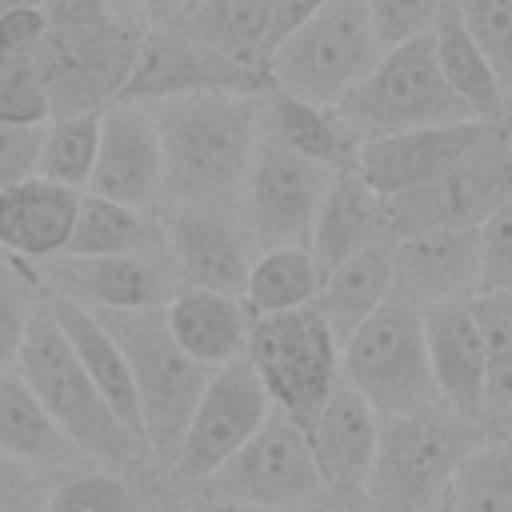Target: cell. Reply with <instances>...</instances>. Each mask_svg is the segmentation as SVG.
Masks as SVG:
<instances>
[{
    "label": "cell",
    "instance_id": "obj_38",
    "mask_svg": "<svg viewBox=\"0 0 512 512\" xmlns=\"http://www.w3.org/2000/svg\"><path fill=\"white\" fill-rule=\"evenodd\" d=\"M456 8L512 96V0H456Z\"/></svg>",
    "mask_w": 512,
    "mask_h": 512
},
{
    "label": "cell",
    "instance_id": "obj_42",
    "mask_svg": "<svg viewBox=\"0 0 512 512\" xmlns=\"http://www.w3.org/2000/svg\"><path fill=\"white\" fill-rule=\"evenodd\" d=\"M48 488L32 472V464L0 456V512H40Z\"/></svg>",
    "mask_w": 512,
    "mask_h": 512
},
{
    "label": "cell",
    "instance_id": "obj_35",
    "mask_svg": "<svg viewBox=\"0 0 512 512\" xmlns=\"http://www.w3.org/2000/svg\"><path fill=\"white\" fill-rule=\"evenodd\" d=\"M40 300H44L40 272H32L28 260L0 248V372L20 360Z\"/></svg>",
    "mask_w": 512,
    "mask_h": 512
},
{
    "label": "cell",
    "instance_id": "obj_39",
    "mask_svg": "<svg viewBox=\"0 0 512 512\" xmlns=\"http://www.w3.org/2000/svg\"><path fill=\"white\" fill-rule=\"evenodd\" d=\"M364 4H368V16H372L380 44L392 48V44H404V40L432 32V24L448 0H364Z\"/></svg>",
    "mask_w": 512,
    "mask_h": 512
},
{
    "label": "cell",
    "instance_id": "obj_5",
    "mask_svg": "<svg viewBox=\"0 0 512 512\" xmlns=\"http://www.w3.org/2000/svg\"><path fill=\"white\" fill-rule=\"evenodd\" d=\"M384 56L364 0H324L268 56V84L312 104H340Z\"/></svg>",
    "mask_w": 512,
    "mask_h": 512
},
{
    "label": "cell",
    "instance_id": "obj_21",
    "mask_svg": "<svg viewBox=\"0 0 512 512\" xmlns=\"http://www.w3.org/2000/svg\"><path fill=\"white\" fill-rule=\"evenodd\" d=\"M424 344L440 404L456 416L484 420V340L468 300H444L424 308Z\"/></svg>",
    "mask_w": 512,
    "mask_h": 512
},
{
    "label": "cell",
    "instance_id": "obj_24",
    "mask_svg": "<svg viewBox=\"0 0 512 512\" xmlns=\"http://www.w3.org/2000/svg\"><path fill=\"white\" fill-rule=\"evenodd\" d=\"M384 232V196L368 188V180L356 168H340L328 180V192L316 208L308 252L316 256L320 272H332Z\"/></svg>",
    "mask_w": 512,
    "mask_h": 512
},
{
    "label": "cell",
    "instance_id": "obj_28",
    "mask_svg": "<svg viewBox=\"0 0 512 512\" xmlns=\"http://www.w3.org/2000/svg\"><path fill=\"white\" fill-rule=\"evenodd\" d=\"M160 248H168L164 220H156L148 208L80 192L76 224L60 256H128V252H160Z\"/></svg>",
    "mask_w": 512,
    "mask_h": 512
},
{
    "label": "cell",
    "instance_id": "obj_40",
    "mask_svg": "<svg viewBox=\"0 0 512 512\" xmlns=\"http://www.w3.org/2000/svg\"><path fill=\"white\" fill-rule=\"evenodd\" d=\"M476 240H480V292L512 296V200L476 228Z\"/></svg>",
    "mask_w": 512,
    "mask_h": 512
},
{
    "label": "cell",
    "instance_id": "obj_7",
    "mask_svg": "<svg viewBox=\"0 0 512 512\" xmlns=\"http://www.w3.org/2000/svg\"><path fill=\"white\" fill-rule=\"evenodd\" d=\"M336 112L344 116V124L356 132L360 144L392 132L476 120L468 104L448 88L432 52V32L384 48L376 68L336 104Z\"/></svg>",
    "mask_w": 512,
    "mask_h": 512
},
{
    "label": "cell",
    "instance_id": "obj_41",
    "mask_svg": "<svg viewBox=\"0 0 512 512\" xmlns=\"http://www.w3.org/2000/svg\"><path fill=\"white\" fill-rule=\"evenodd\" d=\"M44 124H4L0 120V192L40 176Z\"/></svg>",
    "mask_w": 512,
    "mask_h": 512
},
{
    "label": "cell",
    "instance_id": "obj_4",
    "mask_svg": "<svg viewBox=\"0 0 512 512\" xmlns=\"http://www.w3.org/2000/svg\"><path fill=\"white\" fill-rule=\"evenodd\" d=\"M476 440V424L444 404L412 416H380V444L364 480L368 512H436L448 504L456 464Z\"/></svg>",
    "mask_w": 512,
    "mask_h": 512
},
{
    "label": "cell",
    "instance_id": "obj_14",
    "mask_svg": "<svg viewBox=\"0 0 512 512\" xmlns=\"http://www.w3.org/2000/svg\"><path fill=\"white\" fill-rule=\"evenodd\" d=\"M268 72L260 64L236 60L204 40H192L176 32L172 24L148 28L140 40L136 68L120 92V104H160L176 96H200V92H268Z\"/></svg>",
    "mask_w": 512,
    "mask_h": 512
},
{
    "label": "cell",
    "instance_id": "obj_32",
    "mask_svg": "<svg viewBox=\"0 0 512 512\" xmlns=\"http://www.w3.org/2000/svg\"><path fill=\"white\" fill-rule=\"evenodd\" d=\"M452 512H512V436L476 440L448 488Z\"/></svg>",
    "mask_w": 512,
    "mask_h": 512
},
{
    "label": "cell",
    "instance_id": "obj_25",
    "mask_svg": "<svg viewBox=\"0 0 512 512\" xmlns=\"http://www.w3.org/2000/svg\"><path fill=\"white\" fill-rule=\"evenodd\" d=\"M260 128L268 136H276L280 144H288L292 152L316 160L328 172L356 168L360 140L332 104H312V100H300L292 92L268 88L260 96Z\"/></svg>",
    "mask_w": 512,
    "mask_h": 512
},
{
    "label": "cell",
    "instance_id": "obj_27",
    "mask_svg": "<svg viewBox=\"0 0 512 512\" xmlns=\"http://www.w3.org/2000/svg\"><path fill=\"white\" fill-rule=\"evenodd\" d=\"M388 296H392V236H380L344 264H336L332 272H324L312 304L328 320L336 344H344Z\"/></svg>",
    "mask_w": 512,
    "mask_h": 512
},
{
    "label": "cell",
    "instance_id": "obj_3",
    "mask_svg": "<svg viewBox=\"0 0 512 512\" xmlns=\"http://www.w3.org/2000/svg\"><path fill=\"white\" fill-rule=\"evenodd\" d=\"M96 316L104 320V328L112 332V340L120 344V352L128 360L148 460L164 472L172 464V456L184 440V428L196 412V400H200V392H204V384L212 380L216 368L192 360L176 344L164 308L96 312Z\"/></svg>",
    "mask_w": 512,
    "mask_h": 512
},
{
    "label": "cell",
    "instance_id": "obj_43",
    "mask_svg": "<svg viewBox=\"0 0 512 512\" xmlns=\"http://www.w3.org/2000/svg\"><path fill=\"white\" fill-rule=\"evenodd\" d=\"M44 8H12L0 16V56H36L44 40Z\"/></svg>",
    "mask_w": 512,
    "mask_h": 512
},
{
    "label": "cell",
    "instance_id": "obj_34",
    "mask_svg": "<svg viewBox=\"0 0 512 512\" xmlns=\"http://www.w3.org/2000/svg\"><path fill=\"white\" fill-rule=\"evenodd\" d=\"M100 148V112H72V116H52L44 124V144H40V176L64 188L84 192L92 180Z\"/></svg>",
    "mask_w": 512,
    "mask_h": 512
},
{
    "label": "cell",
    "instance_id": "obj_44",
    "mask_svg": "<svg viewBox=\"0 0 512 512\" xmlns=\"http://www.w3.org/2000/svg\"><path fill=\"white\" fill-rule=\"evenodd\" d=\"M320 4H324V0H272V24H268V48H264V56H268L296 24H304Z\"/></svg>",
    "mask_w": 512,
    "mask_h": 512
},
{
    "label": "cell",
    "instance_id": "obj_12",
    "mask_svg": "<svg viewBox=\"0 0 512 512\" xmlns=\"http://www.w3.org/2000/svg\"><path fill=\"white\" fill-rule=\"evenodd\" d=\"M332 172L316 160L292 152L276 136L260 128V140L252 148L236 212L252 240V248H280V244H308L316 208L328 192Z\"/></svg>",
    "mask_w": 512,
    "mask_h": 512
},
{
    "label": "cell",
    "instance_id": "obj_51",
    "mask_svg": "<svg viewBox=\"0 0 512 512\" xmlns=\"http://www.w3.org/2000/svg\"><path fill=\"white\" fill-rule=\"evenodd\" d=\"M436 512H452V508H448V504H440V508H436Z\"/></svg>",
    "mask_w": 512,
    "mask_h": 512
},
{
    "label": "cell",
    "instance_id": "obj_20",
    "mask_svg": "<svg viewBox=\"0 0 512 512\" xmlns=\"http://www.w3.org/2000/svg\"><path fill=\"white\" fill-rule=\"evenodd\" d=\"M304 432H308L312 460L320 468L324 488L364 492V480L380 444V412L356 388L336 384Z\"/></svg>",
    "mask_w": 512,
    "mask_h": 512
},
{
    "label": "cell",
    "instance_id": "obj_49",
    "mask_svg": "<svg viewBox=\"0 0 512 512\" xmlns=\"http://www.w3.org/2000/svg\"><path fill=\"white\" fill-rule=\"evenodd\" d=\"M272 512H312V504L308 508H272Z\"/></svg>",
    "mask_w": 512,
    "mask_h": 512
},
{
    "label": "cell",
    "instance_id": "obj_6",
    "mask_svg": "<svg viewBox=\"0 0 512 512\" xmlns=\"http://www.w3.org/2000/svg\"><path fill=\"white\" fill-rule=\"evenodd\" d=\"M340 384L356 388L380 416L436 408L440 392L424 344V308L388 296L340 344Z\"/></svg>",
    "mask_w": 512,
    "mask_h": 512
},
{
    "label": "cell",
    "instance_id": "obj_16",
    "mask_svg": "<svg viewBox=\"0 0 512 512\" xmlns=\"http://www.w3.org/2000/svg\"><path fill=\"white\" fill-rule=\"evenodd\" d=\"M36 272L48 292H60L96 312L164 308L180 288L168 248L128 256H56Z\"/></svg>",
    "mask_w": 512,
    "mask_h": 512
},
{
    "label": "cell",
    "instance_id": "obj_31",
    "mask_svg": "<svg viewBox=\"0 0 512 512\" xmlns=\"http://www.w3.org/2000/svg\"><path fill=\"white\" fill-rule=\"evenodd\" d=\"M320 280H324V272H320L316 256L308 252V244L260 248L248 268L244 304L252 308V316L292 312V308H304L316 300Z\"/></svg>",
    "mask_w": 512,
    "mask_h": 512
},
{
    "label": "cell",
    "instance_id": "obj_26",
    "mask_svg": "<svg viewBox=\"0 0 512 512\" xmlns=\"http://www.w3.org/2000/svg\"><path fill=\"white\" fill-rule=\"evenodd\" d=\"M432 52L436 64L448 80V88L468 104V112L484 124H500L508 120V88L500 84L492 60L484 56V48L472 40V32L464 28V16L456 8V0H448L432 24Z\"/></svg>",
    "mask_w": 512,
    "mask_h": 512
},
{
    "label": "cell",
    "instance_id": "obj_18",
    "mask_svg": "<svg viewBox=\"0 0 512 512\" xmlns=\"http://www.w3.org/2000/svg\"><path fill=\"white\" fill-rule=\"evenodd\" d=\"M480 292L476 228H428L392 240V296L428 308Z\"/></svg>",
    "mask_w": 512,
    "mask_h": 512
},
{
    "label": "cell",
    "instance_id": "obj_9",
    "mask_svg": "<svg viewBox=\"0 0 512 512\" xmlns=\"http://www.w3.org/2000/svg\"><path fill=\"white\" fill-rule=\"evenodd\" d=\"M244 360L260 376L272 408L292 416L300 428H308L328 392L340 384V344L316 304L256 316Z\"/></svg>",
    "mask_w": 512,
    "mask_h": 512
},
{
    "label": "cell",
    "instance_id": "obj_22",
    "mask_svg": "<svg viewBox=\"0 0 512 512\" xmlns=\"http://www.w3.org/2000/svg\"><path fill=\"white\" fill-rule=\"evenodd\" d=\"M76 204H80L76 188L52 184L44 176L4 188L0 192V248L36 268L56 260L68 248Z\"/></svg>",
    "mask_w": 512,
    "mask_h": 512
},
{
    "label": "cell",
    "instance_id": "obj_23",
    "mask_svg": "<svg viewBox=\"0 0 512 512\" xmlns=\"http://www.w3.org/2000/svg\"><path fill=\"white\" fill-rule=\"evenodd\" d=\"M164 316L176 344L208 368L244 360L256 324L244 296H228L212 288H176V296L164 304Z\"/></svg>",
    "mask_w": 512,
    "mask_h": 512
},
{
    "label": "cell",
    "instance_id": "obj_2",
    "mask_svg": "<svg viewBox=\"0 0 512 512\" xmlns=\"http://www.w3.org/2000/svg\"><path fill=\"white\" fill-rule=\"evenodd\" d=\"M16 368L40 396L44 412L56 420V428L72 440V448L84 460H96L116 472L148 460V444L100 396L96 380L88 376L76 348L68 344L56 316L48 312V300H40V308L32 316V328L24 336Z\"/></svg>",
    "mask_w": 512,
    "mask_h": 512
},
{
    "label": "cell",
    "instance_id": "obj_1",
    "mask_svg": "<svg viewBox=\"0 0 512 512\" xmlns=\"http://www.w3.org/2000/svg\"><path fill=\"white\" fill-rule=\"evenodd\" d=\"M260 96L200 92L148 104L164 152V196L172 204H236L260 140Z\"/></svg>",
    "mask_w": 512,
    "mask_h": 512
},
{
    "label": "cell",
    "instance_id": "obj_50",
    "mask_svg": "<svg viewBox=\"0 0 512 512\" xmlns=\"http://www.w3.org/2000/svg\"><path fill=\"white\" fill-rule=\"evenodd\" d=\"M200 512H232V508H216V504H204Z\"/></svg>",
    "mask_w": 512,
    "mask_h": 512
},
{
    "label": "cell",
    "instance_id": "obj_47",
    "mask_svg": "<svg viewBox=\"0 0 512 512\" xmlns=\"http://www.w3.org/2000/svg\"><path fill=\"white\" fill-rule=\"evenodd\" d=\"M108 8L124 20V24H132V28H148V16H144V0H108Z\"/></svg>",
    "mask_w": 512,
    "mask_h": 512
},
{
    "label": "cell",
    "instance_id": "obj_13",
    "mask_svg": "<svg viewBox=\"0 0 512 512\" xmlns=\"http://www.w3.org/2000/svg\"><path fill=\"white\" fill-rule=\"evenodd\" d=\"M268 412H272V400L248 360H232V364L216 368L196 400V412H192L184 440H180L172 464L164 468V476L176 488L204 484L224 460H232L260 432Z\"/></svg>",
    "mask_w": 512,
    "mask_h": 512
},
{
    "label": "cell",
    "instance_id": "obj_53",
    "mask_svg": "<svg viewBox=\"0 0 512 512\" xmlns=\"http://www.w3.org/2000/svg\"><path fill=\"white\" fill-rule=\"evenodd\" d=\"M508 136H512V132H508Z\"/></svg>",
    "mask_w": 512,
    "mask_h": 512
},
{
    "label": "cell",
    "instance_id": "obj_8",
    "mask_svg": "<svg viewBox=\"0 0 512 512\" xmlns=\"http://www.w3.org/2000/svg\"><path fill=\"white\" fill-rule=\"evenodd\" d=\"M144 32L148 28L124 24L116 12L48 20L36 60L48 84L52 116L104 112L108 104H116L136 68Z\"/></svg>",
    "mask_w": 512,
    "mask_h": 512
},
{
    "label": "cell",
    "instance_id": "obj_36",
    "mask_svg": "<svg viewBox=\"0 0 512 512\" xmlns=\"http://www.w3.org/2000/svg\"><path fill=\"white\" fill-rule=\"evenodd\" d=\"M144 492L116 468L72 472L68 480L52 484L40 512H136Z\"/></svg>",
    "mask_w": 512,
    "mask_h": 512
},
{
    "label": "cell",
    "instance_id": "obj_30",
    "mask_svg": "<svg viewBox=\"0 0 512 512\" xmlns=\"http://www.w3.org/2000/svg\"><path fill=\"white\" fill-rule=\"evenodd\" d=\"M268 24H272V0H192L172 20L176 32L260 68L268 48Z\"/></svg>",
    "mask_w": 512,
    "mask_h": 512
},
{
    "label": "cell",
    "instance_id": "obj_52",
    "mask_svg": "<svg viewBox=\"0 0 512 512\" xmlns=\"http://www.w3.org/2000/svg\"><path fill=\"white\" fill-rule=\"evenodd\" d=\"M508 424H512V412H508Z\"/></svg>",
    "mask_w": 512,
    "mask_h": 512
},
{
    "label": "cell",
    "instance_id": "obj_10",
    "mask_svg": "<svg viewBox=\"0 0 512 512\" xmlns=\"http://www.w3.org/2000/svg\"><path fill=\"white\" fill-rule=\"evenodd\" d=\"M192 492H200V500L216 508L272 512V508H308L324 492V480L312 460L308 432L292 416L272 408L260 432Z\"/></svg>",
    "mask_w": 512,
    "mask_h": 512
},
{
    "label": "cell",
    "instance_id": "obj_45",
    "mask_svg": "<svg viewBox=\"0 0 512 512\" xmlns=\"http://www.w3.org/2000/svg\"><path fill=\"white\" fill-rule=\"evenodd\" d=\"M192 0H144V16H148V28H160V24H172Z\"/></svg>",
    "mask_w": 512,
    "mask_h": 512
},
{
    "label": "cell",
    "instance_id": "obj_46",
    "mask_svg": "<svg viewBox=\"0 0 512 512\" xmlns=\"http://www.w3.org/2000/svg\"><path fill=\"white\" fill-rule=\"evenodd\" d=\"M136 512H200V508L184 504L180 496H164V492H160V496H144Z\"/></svg>",
    "mask_w": 512,
    "mask_h": 512
},
{
    "label": "cell",
    "instance_id": "obj_11",
    "mask_svg": "<svg viewBox=\"0 0 512 512\" xmlns=\"http://www.w3.org/2000/svg\"><path fill=\"white\" fill-rule=\"evenodd\" d=\"M512 200V136L492 128L436 180L384 196V232L392 240L428 228H480Z\"/></svg>",
    "mask_w": 512,
    "mask_h": 512
},
{
    "label": "cell",
    "instance_id": "obj_17",
    "mask_svg": "<svg viewBox=\"0 0 512 512\" xmlns=\"http://www.w3.org/2000/svg\"><path fill=\"white\" fill-rule=\"evenodd\" d=\"M84 192L152 208L164 196V152L148 104H108L100 112V148Z\"/></svg>",
    "mask_w": 512,
    "mask_h": 512
},
{
    "label": "cell",
    "instance_id": "obj_33",
    "mask_svg": "<svg viewBox=\"0 0 512 512\" xmlns=\"http://www.w3.org/2000/svg\"><path fill=\"white\" fill-rule=\"evenodd\" d=\"M468 308L484 340V416L508 420L512 412V296L476 292Z\"/></svg>",
    "mask_w": 512,
    "mask_h": 512
},
{
    "label": "cell",
    "instance_id": "obj_37",
    "mask_svg": "<svg viewBox=\"0 0 512 512\" xmlns=\"http://www.w3.org/2000/svg\"><path fill=\"white\" fill-rule=\"evenodd\" d=\"M0 120L4 124H48L52 100L36 56H0Z\"/></svg>",
    "mask_w": 512,
    "mask_h": 512
},
{
    "label": "cell",
    "instance_id": "obj_29",
    "mask_svg": "<svg viewBox=\"0 0 512 512\" xmlns=\"http://www.w3.org/2000/svg\"><path fill=\"white\" fill-rule=\"evenodd\" d=\"M0 456L24 460L32 468H56L80 456L72 440L56 428V420L44 412L40 396L20 376V368L0 372Z\"/></svg>",
    "mask_w": 512,
    "mask_h": 512
},
{
    "label": "cell",
    "instance_id": "obj_48",
    "mask_svg": "<svg viewBox=\"0 0 512 512\" xmlns=\"http://www.w3.org/2000/svg\"><path fill=\"white\" fill-rule=\"evenodd\" d=\"M44 0H0V16L12 12V8H40Z\"/></svg>",
    "mask_w": 512,
    "mask_h": 512
},
{
    "label": "cell",
    "instance_id": "obj_19",
    "mask_svg": "<svg viewBox=\"0 0 512 512\" xmlns=\"http://www.w3.org/2000/svg\"><path fill=\"white\" fill-rule=\"evenodd\" d=\"M492 128L484 120H460V124H436V128H412V132H392L360 144L356 172L368 180L372 192L396 196L408 188H420L436 180L444 168H452L472 144H480Z\"/></svg>",
    "mask_w": 512,
    "mask_h": 512
},
{
    "label": "cell",
    "instance_id": "obj_15",
    "mask_svg": "<svg viewBox=\"0 0 512 512\" xmlns=\"http://www.w3.org/2000/svg\"><path fill=\"white\" fill-rule=\"evenodd\" d=\"M164 240L180 288H212V292L244 296L256 248L240 224L236 204L180 200L164 216Z\"/></svg>",
    "mask_w": 512,
    "mask_h": 512
}]
</instances>
